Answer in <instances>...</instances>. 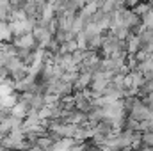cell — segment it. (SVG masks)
<instances>
[{"label":"cell","instance_id":"5b68a950","mask_svg":"<svg viewBox=\"0 0 153 151\" xmlns=\"http://www.w3.org/2000/svg\"><path fill=\"white\" fill-rule=\"evenodd\" d=\"M0 43H2V41H0Z\"/></svg>","mask_w":153,"mask_h":151},{"label":"cell","instance_id":"277c9868","mask_svg":"<svg viewBox=\"0 0 153 151\" xmlns=\"http://www.w3.org/2000/svg\"><path fill=\"white\" fill-rule=\"evenodd\" d=\"M148 130H150V132H153V117H150V119H148Z\"/></svg>","mask_w":153,"mask_h":151},{"label":"cell","instance_id":"7a4b0ae2","mask_svg":"<svg viewBox=\"0 0 153 151\" xmlns=\"http://www.w3.org/2000/svg\"><path fill=\"white\" fill-rule=\"evenodd\" d=\"M125 41H126V52L130 55H134L137 50H141V39H139L137 34H128V38Z\"/></svg>","mask_w":153,"mask_h":151},{"label":"cell","instance_id":"6da1fadb","mask_svg":"<svg viewBox=\"0 0 153 151\" xmlns=\"http://www.w3.org/2000/svg\"><path fill=\"white\" fill-rule=\"evenodd\" d=\"M29 109H30V107H29V103H27V101L18 100V101H16V103L9 109V110H11V114H13V115H16V117H20V119H23V117L29 114Z\"/></svg>","mask_w":153,"mask_h":151},{"label":"cell","instance_id":"3957f363","mask_svg":"<svg viewBox=\"0 0 153 151\" xmlns=\"http://www.w3.org/2000/svg\"><path fill=\"white\" fill-rule=\"evenodd\" d=\"M13 30H11V27H9V21L7 20H0V41L2 43H9V41H13Z\"/></svg>","mask_w":153,"mask_h":151}]
</instances>
